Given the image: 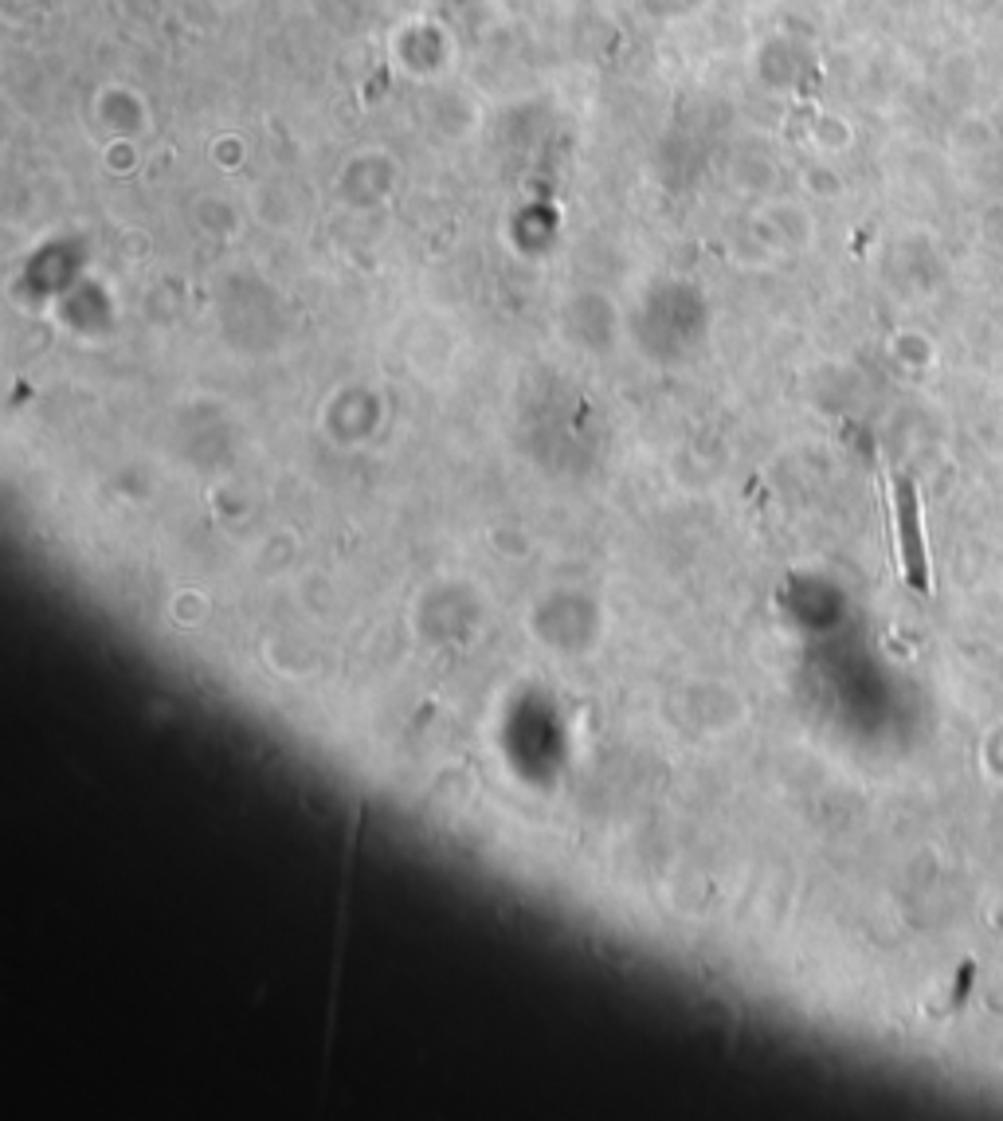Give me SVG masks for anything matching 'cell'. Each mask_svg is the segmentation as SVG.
<instances>
[{
  "label": "cell",
  "mask_w": 1003,
  "mask_h": 1121,
  "mask_svg": "<svg viewBox=\"0 0 1003 1121\" xmlns=\"http://www.w3.org/2000/svg\"><path fill=\"white\" fill-rule=\"evenodd\" d=\"M893 511H898V538H902V560H905V581L917 592H929V557H925V538L917 526V491L910 479H893Z\"/></svg>",
  "instance_id": "6da1fadb"
}]
</instances>
